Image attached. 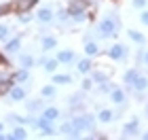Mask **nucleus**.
<instances>
[{
	"instance_id": "10",
	"label": "nucleus",
	"mask_w": 148,
	"mask_h": 140,
	"mask_svg": "<svg viewBox=\"0 0 148 140\" xmlns=\"http://www.w3.org/2000/svg\"><path fill=\"white\" fill-rule=\"evenodd\" d=\"M36 21H40L42 26H49V23L55 21V13H53L51 6H42V9H38V13H36Z\"/></svg>"
},
{
	"instance_id": "31",
	"label": "nucleus",
	"mask_w": 148,
	"mask_h": 140,
	"mask_svg": "<svg viewBox=\"0 0 148 140\" xmlns=\"http://www.w3.org/2000/svg\"><path fill=\"white\" fill-rule=\"evenodd\" d=\"M93 85H95V83L91 81V77H89V74H85V79H83V81H80V89L89 93V91L93 89Z\"/></svg>"
},
{
	"instance_id": "28",
	"label": "nucleus",
	"mask_w": 148,
	"mask_h": 140,
	"mask_svg": "<svg viewBox=\"0 0 148 140\" xmlns=\"http://www.w3.org/2000/svg\"><path fill=\"white\" fill-rule=\"evenodd\" d=\"M127 36H129V41H133V43L140 45V47L146 45V36L142 34V32H138V30H127Z\"/></svg>"
},
{
	"instance_id": "2",
	"label": "nucleus",
	"mask_w": 148,
	"mask_h": 140,
	"mask_svg": "<svg viewBox=\"0 0 148 140\" xmlns=\"http://www.w3.org/2000/svg\"><path fill=\"white\" fill-rule=\"evenodd\" d=\"M70 121H72L74 128L80 130V132H93L95 130V123H97V117L91 115V112H87V110H83V112L70 115Z\"/></svg>"
},
{
	"instance_id": "25",
	"label": "nucleus",
	"mask_w": 148,
	"mask_h": 140,
	"mask_svg": "<svg viewBox=\"0 0 148 140\" xmlns=\"http://www.w3.org/2000/svg\"><path fill=\"white\" fill-rule=\"evenodd\" d=\"M40 98L45 100H55L57 98V85H42V89H40Z\"/></svg>"
},
{
	"instance_id": "18",
	"label": "nucleus",
	"mask_w": 148,
	"mask_h": 140,
	"mask_svg": "<svg viewBox=\"0 0 148 140\" xmlns=\"http://www.w3.org/2000/svg\"><path fill=\"white\" fill-rule=\"evenodd\" d=\"M95 117H97V121H99V123H104V125H108V123H112V121H116V115H114V110H112V108H99Z\"/></svg>"
},
{
	"instance_id": "1",
	"label": "nucleus",
	"mask_w": 148,
	"mask_h": 140,
	"mask_svg": "<svg viewBox=\"0 0 148 140\" xmlns=\"http://www.w3.org/2000/svg\"><path fill=\"white\" fill-rule=\"evenodd\" d=\"M119 30H121V17L116 13H108L106 17H102L97 21L93 38H95V41H110V38H114L119 34Z\"/></svg>"
},
{
	"instance_id": "43",
	"label": "nucleus",
	"mask_w": 148,
	"mask_h": 140,
	"mask_svg": "<svg viewBox=\"0 0 148 140\" xmlns=\"http://www.w3.org/2000/svg\"><path fill=\"white\" fill-rule=\"evenodd\" d=\"M140 136H142L144 140H148V132H146V134H140Z\"/></svg>"
},
{
	"instance_id": "42",
	"label": "nucleus",
	"mask_w": 148,
	"mask_h": 140,
	"mask_svg": "<svg viewBox=\"0 0 148 140\" xmlns=\"http://www.w3.org/2000/svg\"><path fill=\"white\" fill-rule=\"evenodd\" d=\"M0 140H6V134H4V132H0Z\"/></svg>"
},
{
	"instance_id": "8",
	"label": "nucleus",
	"mask_w": 148,
	"mask_h": 140,
	"mask_svg": "<svg viewBox=\"0 0 148 140\" xmlns=\"http://www.w3.org/2000/svg\"><path fill=\"white\" fill-rule=\"evenodd\" d=\"M21 34H17V36H11L9 41H4V53L6 55H17L19 49H21Z\"/></svg>"
},
{
	"instance_id": "29",
	"label": "nucleus",
	"mask_w": 148,
	"mask_h": 140,
	"mask_svg": "<svg viewBox=\"0 0 148 140\" xmlns=\"http://www.w3.org/2000/svg\"><path fill=\"white\" fill-rule=\"evenodd\" d=\"M42 68H45V72L53 74V72H57V68H59V62H57L55 57H45V62H42Z\"/></svg>"
},
{
	"instance_id": "14",
	"label": "nucleus",
	"mask_w": 148,
	"mask_h": 140,
	"mask_svg": "<svg viewBox=\"0 0 148 140\" xmlns=\"http://www.w3.org/2000/svg\"><path fill=\"white\" fill-rule=\"evenodd\" d=\"M45 102H47L45 98H34V100H28V102H25V110H28L30 115H38V112L45 108Z\"/></svg>"
},
{
	"instance_id": "26",
	"label": "nucleus",
	"mask_w": 148,
	"mask_h": 140,
	"mask_svg": "<svg viewBox=\"0 0 148 140\" xmlns=\"http://www.w3.org/2000/svg\"><path fill=\"white\" fill-rule=\"evenodd\" d=\"M51 83L53 85H70L72 83V74H59V72H53V77H51Z\"/></svg>"
},
{
	"instance_id": "16",
	"label": "nucleus",
	"mask_w": 148,
	"mask_h": 140,
	"mask_svg": "<svg viewBox=\"0 0 148 140\" xmlns=\"http://www.w3.org/2000/svg\"><path fill=\"white\" fill-rule=\"evenodd\" d=\"M55 59H57L59 64H74L78 57H76V53H74L72 49H62V51H57Z\"/></svg>"
},
{
	"instance_id": "40",
	"label": "nucleus",
	"mask_w": 148,
	"mask_h": 140,
	"mask_svg": "<svg viewBox=\"0 0 148 140\" xmlns=\"http://www.w3.org/2000/svg\"><path fill=\"white\" fill-rule=\"evenodd\" d=\"M142 64L148 66V51H146V49H144V59H142Z\"/></svg>"
},
{
	"instance_id": "15",
	"label": "nucleus",
	"mask_w": 148,
	"mask_h": 140,
	"mask_svg": "<svg viewBox=\"0 0 148 140\" xmlns=\"http://www.w3.org/2000/svg\"><path fill=\"white\" fill-rule=\"evenodd\" d=\"M25 138H28V130H25V125H21V123L13 125L11 134H6V140H25Z\"/></svg>"
},
{
	"instance_id": "23",
	"label": "nucleus",
	"mask_w": 148,
	"mask_h": 140,
	"mask_svg": "<svg viewBox=\"0 0 148 140\" xmlns=\"http://www.w3.org/2000/svg\"><path fill=\"white\" fill-rule=\"evenodd\" d=\"M89 77H91V81L93 83H104V81H110V72L108 70H97V68H93L91 72H89Z\"/></svg>"
},
{
	"instance_id": "30",
	"label": "nucleus",
	"mask_w": 148,
	"mask_h": 140,
	"mask_svg": "<svg viewBox=\"0 0 148 140\" xmlns=\"http://www.w3.org/2000/svg\"><path fill=\"white\" fill-rule=\"evenodd\" d=\"M72 130H74V125H72L70 117H68V119H66V121H62V125L57 128V134H62V136H66V138H68V136L72 134Z\"/></svg>"
},
{
	"instance_id": "39",
	"label": "nucleus",
	"mask_w": 148,
	"mask_h": 140,
	"mask_svg": "<svg viewBox=\"0 0 148 140\" xmlns=\"http://www.w3.org/2000/svg\"><path fill=\"white\" fill-rule=\"evenodd\" d=\"M0 68H9V57L4 53H0Z\"/></svg>"
},
{
	"instance_id": "17",
	"label": "nucleus",
	"mask_w": 148,
	"mask_h": 140,
	"mask_svg": "<svg viewBox=\"0 0 148 140\" xmlns=\"http://www.w3.org/2000/svg\"><path fill=\"white\" fill-rule=\"evenodd\" d=\"M102 49H99V43L95 38H89V41H85V55L87 57H97Z\"/></svg>"
},
{
	"instance_id": "21",
	"label": "nucleus",
	"mask_w": 148,
	"mask_h": 140,
	"mask_svg": "<svg viewBox=\"0 0 148 140\" xmlns=\"http://www.w3.org/2000/svg\"><path fill=\"white\" fill-rule=\"evenodd\" d=\"M55 47H57V38L53 34H42L40 36V49H42V53L55 49Z\"/></svg>"
},
{
	"instance_id": "13",
	"label": "nucleus",
	"mask_w": 148,
	"mask_h": 140,
	"mask_svg": "<svg viewBox=\"0 0 148 140\" xmlns=\"http://www.w3.org/2000/svg\"><path fill=\"white\" fill-rule=\"evenodd\" d=\"M138 74H140V68H138V66H131V68H127V70L123 72V83H125V89H127V91H129L131 85L136 83Z\"/></svg>"
},
{
	"instance_id": "38",
	"label": "nucleus",
	"mask_w": 148,
	"mask_h": 140,
	"mask_svg": "<svg viewBox=\"0 0 148 140\" xmlns=\"http://www.w3.org/2000/svg\"><path fill=\"white\" fill-rule=\"evenodd\" d=\"M140 21L148 28V11H146V9H142V13H140Z\"/></svg>"
},
{
	"instance_id": "34",
	"label": "nucleus",
	"mask_w": 148,
	"mask_h": 140,
	"mask_svg": "<svg viewBox=\"0 0 148 140\" xmlns=\"http://www.w3.org/2000/svg\"><path fill=\"white\" fill-rule=\"evenodd\" d=\"M11 11H13V4H11V2H4V4H0V17H4V15H11Z\"/></svg>"
},
{
	"instance_id": "44",
	"label": "nucleus",
	"mask_w": 148,
	"mask_h": 140,
	"mask_svg": "<svg viewBox=\"0 0 148 140\" xmlns=\"http://www.w3.org/2000/svg\"><path fill=\"white\" fill-rule=\"evenodd\" d=\"M0 132H4V123L2 121H0Z\"/></svg>"
},
{
	"instance_id": "4",
	"label": "nucleus",
	"mask_w": 148,
	"mask_h": 140,
	"mask_svg": "<svg viewBox=\"0 0 148 140\" xmlns=\"http://www.w3.org/2000/svg\"><path fill=\"white\" fill-rule=\"evenodd\" d=\"M129 55V47H125L123 43H114L106 49V57L112 59V62H123Z\"/></svg>"
},
{
	"instance_id": "7",
	"label": "nucleus",
	"mask_w": 148,
	"mask_h": 140,
	"mask_svg": "<svg viewBox=\"0 0 148 140\" xmlns=\"http://www.w3.org/2000/svg\"><path fill=\"white\" fill-rule=\"evenodd\" d=\"M38 132H40V134H42L45 138H51V136H55V134H57V128H55V123L49 121L47 117L38 115Z\"/></svg>"
},
{
	"instance_id": "20",
	"label": "nucleus",
	"mask_w": 148,
	"mask_h": 140,
	"mask_svg": "<svg viewBox=\"0 0 148 140\" xmlns=\"http://www.w3.org/2000/svg\"><path fill=\"white\" fill-rule=\"evenodd\" d=\"M17 62H19V68H34L36 66V57L30 55V53H17Z\"/></svg>"
},
{
	"instance_id": "37",
	"label": "nucleus",
	"mask_w": 148,
	"mask_h": 140,
	"mask_svg": "<svg viewBox=\"0 0 148 140\" xmlns=\"http://www.w3.org/2000/svg\"><path fill=\"white\" fill-rule=\"evenodd\" d=\"M142 59H144V49H138V53H136V66H142Z\"/></svg>"
},
{
	"instance_id": "5",
	"label": "nucleus",
	"mask_w": 148,
	"mask_h": 140,
	"mask_svg": "<svg viewBox=\"0 0 148 140\" xmlns=\"http://www.w3.org/2000/svg\"><path fill=\"white\" fill-rule=\"evenodd\" d=\"M140 136V119L133 117L131 121L123 123V128H121V138H136Z\"/></svg>"
},
{
	"instance_id": "33",
	"label": "nucleus",
	"mask_w": 148,
	"mask_h": 140,
	"mask_svg": "<svg viewBox=\"0 0 148 140\" xmlns=\"http://www.w3.org/2000/svg\"><path fill=\"white\" fill-rule=\"evenodd\" d=\"M36 19V15H32L30 11H25V13H19V21L21 23H32Z\"/></svg>"
},
{
	"instance_id": "41",
	"label": "nucleus",
	"mask_w": 148,
	"mask_h": 140,
	"mask_svg": "<svg viewBox=\"0 0 148 140\" xmlns=\"http://www.w3.org/2000/svg\"><path fill=\"white\" fill-rule=\"evenodd\" d=\"M144 115H146V119H148V104H144Z\"/></svg>"
},
{
	"instance_id": "11",
	"label": "nucleus",
	"mask_w": 148,
	"mask_h": 140,
	"mask_svg": "<svg viewBox=\"0 0 148 140\" xmlns=\"http://www.w3.org/2000/svg\"><path fill=\"white\" fill-rule=\"evenodd\" d=\"M6 96H9V100H11V102H23V100H25V96H28V89H25L23 85L15 83V85L11 87V91L6 93Z\"/></svg>"
},
{
	"instance_id": "35",
	"label": "nucleus",
	"mask_w": 148,
	"mask_h": 140,
	"mask_svg": "<svg viewBox=\"0 0 148 140\" xmlns=\"http://www.w3.org/2000/svg\"><path fill=\"white\" fill-rule=\"evenodd\" d=\"M89 138H91V140H108V136H106L104 132H95V130L89 132Z\"/></svg>"
},
{
	"instance_id": "36",
	"label": "nucleus",
	"mask_w": 148,
	"mask_h": 140,
	"mask_svg": "<svg viewBox=\"0 0 148 140\" xmlns=\"http://www.w3.org/2000/svg\"><path fill=\"white\" fill-rule=\"evenodd\" d=\"M131 4L136 6V9H146V4H148V0H131Z\"/></svg>"
},
{
	"instance_id": "32",
	"label": "nucleus",
	"mask_w": 148,
	"mask_h": 140,
	"mask_svg": "<svg viewBox=\"0 0 148 140\" xmlns=\"http://www.w3.org/2000/svg\"><path fill=\"white\" fill-rule=\"evenodd\" d=\"M11 34H13V32H11V28H9V26H6V23H0V41H9V38H11Z\"/></svg>"
},
{
	"instance_id": "27",
	"label": "nucleus",
	"mask_w": 148,
	"mask_h": 140,
	"mask_svg": "<svg viewBox=\"0 0 148 140\" xmlns=\"http://www.w3.org/2000/svg\"><path fill=\"white\" fill-rule=\"evenodd\" d=\"M55 21H59L62 26H66V23H72L70 13H68V9H66V6H59V11L55 13Z\"/></svg>"
},
{
	"instance_id": "19",
	"label": "nucleus",
	"mask_w": 148,
	"mask_h": 140,
	"mask_svg": "<svg viewBox=\"0 0 148 140\" xmlns=\"http://www.w3.org/2000/svg\"><path fill=\"white\" fill-rule=\"evenodd\" d=\"M129 91H133V93H138V91L146 93V91H148V77L140 72V74H138V79H136V83L131 85V89H129Z\"/></svg>"
},
{
	"instance_id": "6",
	"label": "nucleus",
	"mask_w": 148,
	"mask_h": 140,
	"mask_svg": "<svg viewBox=\"0 0 148 140\" xmlns=\"http://www.w3.org/2000/svg\"><path fill=\"white\" fill-rule=\"evenodd\" d=\"M108 98H110V102H112L114 106H123V104L129 102V98H127V89H125V87H116V85L110 89Z\"/></svg>"
},
{
	"instance_id": "12",
	"label": "nucleus",
	"mask_w": 148,
	"mask_h": 140,
	"mask_svg": "<svg viewBox=\"0 0 148 140\" xmlns=\"http://www.w3.org/2000/svg\"><path fill=\"white\" fill-rule=\"evenodd\" d=\"M74 64H76V66H74V68H76L78 70V74H89V72L93 70V68H95V66H93V57H80V59H76V62H74Z\"/></svg>"
},
{
	"instance_id": "3",
	"label": "nucleus",
	"mask_w": 148,
	"mask_h": 140,
	"mask_svg": "<svg viewBox=\"0 0 148 140\" xmlns=\"http://www.w3.org/2000/svg\"><path fill=\"white\" fill-rule=\"evenodd\" d=\"M85 98H87V91H74L72 96L68 98V112L74 115V112H83L87 110V104H85Z\"/></svg>"
},
{
	"instance_id": "22",
	"label": "nucleus",
	"mask_w": 148,
	"mask_h": 140,
	"mask_svg": "<svg viewBox=\"0 0 148 140\" xmlns=\"http://www.w3.org/2000/svg\"><path fill=\"white\" fill-rule=\"evenodd\" d=\"M13 79H15V83H19V85H25V83H28V87H30L32 74H30V70H28V68H19V70L13 72Z\"/></svg>"
},
{
	"instance_id": "9",
	"label": "nucleus",
	"mask_w": 148,
	"mask_h": 140,
	"mask_svg": "<svg viewBox=\"0 0 148 140\" xmlns=\"http://www.w3.org/2000/svg\"><path fill=\"white\" fill-rule=\"evenodd\" d=\"M93 6V0H70L68 2V13L70 15H74V13H80V11H89Z\"/></svg>"
},
{
	"instance_id": "24",
	"label": "nucleus",
	"mask_w": 148,
	"mask_h": 140,
	"mask_svg": "<svg viewBox=\"0 0 148 140\" xmlns=\"http://www.w3.org/2000/svg\"><path fill=\"white\" fill-rule=\"evenodd\" d=\"M38 115H42V117H47V119H49V121H53V123H55L57 119L62 117V112H59V108H57V106H47V108H42V110L38 112Z\"/></svg>"
}]
</instances>
